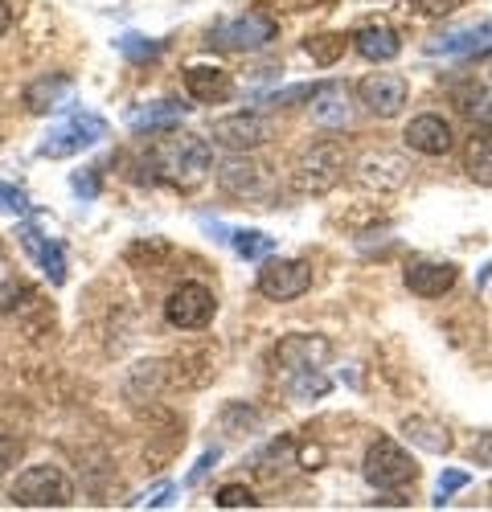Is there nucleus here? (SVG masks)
<instances>
[{"label": "nucleus", "mask_w": 492, "mask_h": 512, "mask_svg": "<svg viewBox=\"0 0 492 512\" xmlns=\"http://www.w3.org/2000/svg\"><path fill=\"white\" fill-rule=\"evenodd\" d=\"M9 500L17 508H70L74 504V484L66 480L62 467L54 463H37L13 480Z\"/></svg>", "instance_id": "1"}, {"label": "nucleus", "mask_w": 492, "mask_h": 512, "mask_svg": "<svg viewBox=\"0 0 492 512\" xmlns=\"http://www.w3.org/2000/svg\"><path fill=\"white\" fill-rule=\"evenodd\" d=\"M210 164H214V152H210V140H201V136H173V140H164V148L156 152V168L164 177H169L173 185L181 189H193L205 181V173H210Z\"/></svg>", "instance_id": "2"}, {"label": "nucleus", "mask_w": 492, "mask_h": 512, "mask_svg": "<svg viewBox=\"0 0 492 512\" xmlns=\"http://www.w3.org/2000/svg\"><path fill=\"white\" fill-rule=\"evenodd\" d=\"M361 476H365L369 488H378V492H402V488H410L419 480V467L394 439H378V443H369V451H365Z\"/></svg>", "instance_id": "3"}, {"label": "nucleus", "mask_w": 492, "mask_h": 512, "mask_svg": "<svg viewBox=\"0 0 492 512\" xmlns=\"http://www.w3.org/2000/svg\"><path fill=\"white\" fill-rule=\"evenodd\" d=\"M107 136V123L91 111H74L70 119H62L54 132L37 144V156H46V160H66V156H78V152H87L95 148L99 140Z\"/></svg>", "instance_id": "4"}, {"label": "nucleus", "mask_w": 492, "mask_h": 512, "mask_svg": "<svg viewBox=\"0 0 492 512\" xmlns=\"http://www.w3.org/2000/svg\"><path fill=\"white\" fill-rule=\"evenodd\" d=\"M279 33V25L263 13H242V17H230L222 25H214L205 33V46L210 50H230V54H246V50H263L271 46Z\"/></svg>", "instance_id": "5"}, {"label": "nucleus", "mask_w": 492, "mask_h": 512, "mask_svg": "<svg viewBox=\"0 0 492 512\" xmlns=\"http://www.w3.org/2000/svg\"><path fill=\"white\" fill-rule=\"evenodd\" d=\"M341 177H345V152H341L337 144H320V148L304 152V156L296 160V168H292V185H296V193H304V197L328 193Z\"/></svg>", "instance_id": "6"}, {"label": "nucleus", "mask_w": 492, "mask_h": 512, "mask_svg": "<svg viewBox=\"0 0 492 512\" xmlns=\"http://www.w3.org/2000/svg\"><path fill=\"white\" fill-rule=\"evenodd\" d=\"M218 185H222L230 197H238V201H271V197H275V177L267 173L263 164L246 160V152H234L230 160H222Z\"/></svg>", "instance_id": "7"}, {"label": "nucleus", "mask_w": 492, "mask_h": 512, "mask_svg": "<svg viewBox=\"0 0 492 512\" xmlns=\"http://www.w3.org/2000/svg\"><path fill=\"white\" fill-rule=\"evenodd\" d=\"M214 312H218V300L205 283H181L169 300H164V320H169L173 328H181V332L205 328L214 320Z\"/></svg>", "instance_id": "8"}, {"label": "nucleus", "mask_w": 492, "mask_h": 512, "mask_svg": "<svg viewBox=\"0 0 492 512\" xmlns=\"http://www.w3.org/2000/svg\"><path fill=\"white\" fill-rule=\"evenodd\" d=\"M308 287H312V267L304 259H271L259 271V295H267L275 304L300 300V295H308Z\"/></svg>", "instance_id": "9"}, {"label": "nucleus", "mask_w": 492, "mask_h": 512, "mask_svg": "<svg viewBox=\"0 0 492 512\" xmlns=\"http://www.w3.org/2000/svg\"><path fill=\"white\" fill-rule=\"evenodd\" d=\"M214 144L226 148V152H255L271 140V123L255 111H238V115H226L214 123Z\"/></svg>", "instance_id": "10"}, {"label": "nucleus", "mask_w": 492, "mask_h": 512, "mask_svg": "<svg viewBox=\"0 0 492 512\" xmlns=\"http://www.w3.org/2000/svg\"><path fill=\"white\" fill-rule=\"evenodd\" d=\"M357 99L369 115H378V119H394L406 99H410V82L402 74H369L361 87H357Z\"/></svg>", "instance_id": "11"}, {"label": "nucleus", "mask_w": 492, "mask_h": 512, "mask_svg": "<svg viewBox=\"0 0 492 512\" xmlns=\"http://www.w3.org/2000/svg\"><path fill=\"white\" fill-rule=\"evenodd\" d=\"M308 115L316 127H349L357 115L353 91L345 82H320V87H312V95H308Z\"/></svg>", "instance_id": "12"}, {"label": "nucleus", "mask_w": 492, "mask_h": 512, "mask_svg": "<svg viewBox=\"0 0 492 512\" xmlns=\"http://www.w3.org/2000/svg\"><path fill=\"white\" fill-rule=\"evenodd\" d=\"M402 140H406L410 152H419V156H447L451 148H456L451 123L443 115H415V119L406 123Z\"/></svg>", "instance_id": "13"}, {"label": "nucleus", "mask_w": 492, "mask_h": 512, "mask_svg": "<svg viewBox=\"0 0 492 512\" xmlns=\"http://www.w3.org/2000/svg\"><path fill=\"white\" fill-rule=\"evenodd\" d=\"M333 357V345L324 336H308V332H296V336H283L279 349H275V361L283 365V373H296V369H312V365H324Z\"/></svg>", "instance_id": "14"}, {"label": "nucleus", "mask_w": 492, "mask_h": 512, "mask_svg": "<svg viewBox=\"0 0 492 512\" xmlns=\"http://www.w3.org/2000/svg\"><path fill=\"white\" fill-rule=\"evenodd\" d=\"M492 50V25H472V29H456L427 41L431 58H480Z\"/></svg>", "instance_id": "15"}, {"label": "nucleus", "mask_w": 492, "mask_h": 512, "mask_svg": "<svg viewBox=\"0 0 492 512\" xmlns=\"http://www.w3.org/2000/svg\"><path fill=\"white\" fill-rule=\"evenodd\" d=\"M406 287L423 295V300H439V295H447L451 287H456L460 279V267L456 263H435V259H419V263H410L406 267Z\"/></svg>", "instance_id": "16"}, {"label": "nucleus", "mask_w": 492, "mask_h": 512, "mask_svg": "<svg viewBox=\"0 0 492 512\" xmlns=\"http://www.w3.org/2000/svg\"><path fill=\"white\" fill-rule=\"evenodd\" d=\"M21 246L29 250V259L41 267V275H46L54 287L66 283V254H62V246H58L50 234H41L33 222H25V226H21Z\"/></svg>", "instance_id": "17"}, {"label": "nucleus", "mask_w": 492, "mask_h": 512, "mask_svg": "<svg viewBox=\"0 0 492 512\" xmlns=\"http://www.w3.org/2000/svg\"><path fill=\"white\" fill-rule=\"evenodd\" d=\"M74 95V78L70 74H46V78H33L25 87V107L33 115H50V111H62Z\"/></svg>", "instance_id": "18"}, {"label": "nucleus", "mask_w": 492, "mask_h": 512, "mask_svg": "<svg viewBox=\"0 0 492 512\" xmlns=\"http://www.w3.org/2000/svg\"><path fill=\"white\" fill-rule=\"evenodd\" d=\"M185 91H189V99L214 107V103H226L234 95V78L218 66H189L185 70Z\"/></svg>", "instance_id": "19"}, {"label": "nucleus", "mask_w": 492, "mask_h": 512, "mask_svg": "<svg viewBox=\"0 0 492 512\" xmlns=\"http://www.w3.org/2000/svg\"><path fill=\"white\" fill-rule=\"evenodd\" d=\"M353 50L365 58V62H394L402 54V37L390 29V25H365L353 33Z\"/></svg>", "instance_id": "20"}, {"label": "nucleus", "mask_w": 492, "mask_h": 512, "mask_svg": "<svg viewBox=\"0 0 492 512\" xmlns=\"http://www.w3.org/2000/svg\"><path fill=\"white\" fill-rule=\"evenodd\" d=\"M451 107H456L472 127L492 132V87H480V82H460V87H451Z\"/></svg>", "instance_id": "21"}, {"label": "nucleus", "mask_w": 492, "mask_h": 512, "mask_svg": "<svg viewBox=\"0 0 492 512\" xmlns=\"http://www.w3.org/2000/svg\"><path fill=\"white\" fill-rule=\"evenodd\" d=\"M181 115H185V107L181 103H144V107H132L128 111V127L132 132H140V136H156V132H173V127L181 123Z\"/></svg>", "instance_id": "22"}, {"label": "nucleus", "mask_w": 492, "mask_h": 512, "mask_svg": "<svg viewBox=\"0 0 492 512\" xmlns=\"http://www.w3.org/2000/svg\"><path fill=\"white\" fill-rule=\"evenodd\" d=\"M205 230H218L222 242H230V250L246 263H259L275 250V238L263 234V230H230V226H218V222H205Z\"/></svg>", "instance_id": "23"}, {"label": "nucleus", "mask_w": 492, "mask_h": 512, "mask_svg": "<svg viewBox=\"0 0 492 512\" xmlns=\"http://www.w3.org/2000/svg\"><path fill=\"white\" fill-rule=\"evenodd\" d=\"M402 435L415 443L419 451H431V455H447L451 451V431L443 422H435V418H406Z\"/></svg>", "instance_id": "24"}, {"label": "nucleus", "mask_w": 492, "mask_h": 512, "mask_svg": "<svg viewBox=\"0 0 492 512\" xmlns=\"http://www.w3.org/2000/svg\"><path fill=\"white\" fill-rule=\"evenodd\" d=\"M464 173L476 185H488L492 189V132H484V127H476L468 148H464Z\"/></svg>", "instance_id": "25"}, {"label": "nucleus", "mask_w": 492, "mask_h": 512, "mask_svg": "<svg viewBox=\"0 0 492 512\" xmlns=\"http://www.w3.org/2000/svg\"><path fill=\"white\" fill-rule=\"evenodd\" d=\"M328 390H333V377H328L320 365L287 373V394H292L296 402H312V398H324Z\"/></svg>", "instance_id": "26"}, {"label": "nucleus", "mask_w": 492, "mask_h": 512, "mask_svg": "<svg viewBox=\"0 0 492 512\" xmlns=\"http://www.w3.org/2000/svg\"><path fill=\"white\" fill-rule=\"evenodd\" d=\"M115 50L132 62H148V58H160L164 54V41H152V37H140V33H123L115 41Z\"/></svg>", "instance_id": "27"}, {"label": "nucleus", "mask_w": 492, "mask_h": 512, "mask_svg": "<svg viewBox=\"0 0 492 512\" xmlns=\"http://www.w3.org/2000/svg\"><path fill=\"white\" fill-rule=\"evenodd\" d=\"M308 58L316 62V66H333L341 54H345V37H337V33H324V37H308Z\"/></svg>", "instance_id": "28"}, {"label": "nucleus", "mask_w": 492, "mask_h": 512, "mask_svg": "<svg viewBox=\"0 0 492 512\" xmlns=\"http://www.w3.org/2000/svg\"><path fill=\"white\" fill-rule=\"evenodd\" d=\"M468 484H472V476L464 472V467H451V472H443V476H439V484H435V504L443 508L451 496H456L460 488H468Z\"/></svg>", "instance_id": "29"}, {"label": "nucleus", "mask_w": 492, "mask_h": 512, "mask_svg": "<svg viewBox=\"0 0 492 512\" xmlns=\"http://www.w3.org/2000/svg\"><path fill=\"white\" fill-rule=\"evenodd\" d=\"M218 508H259V500H255V492H251V488H242V484H226V488L218 492Z\"/></svg>", "instance_id": "30"}, {"label": "nucleus", "mask_w": 492, "mask_h": 512, "mask_svg": "<svg viewBox=\"0 0 492 512\" xmlns=\"http://www.w3.org/2000/svg\"><path fill=\"white\" fill-rule=\"evenodd\" d=\"M464 5V0H410V9H415L419 17H451Z\"/></svg>", "instance_id": "31"}, {"label": "nucleus", "mask_w": 492, "mask_h": 512, "mask_svg": "<svg viewBox=\"0 0 492 512\" xmlns=\"http://www.w3.org/2000/svg\"><path fill=\"white\" fill-rule=\"evenodd\" d=\"M0 213H17V218H21V213H29V197L17 185L0 181Z\"/></svg>", "instance_id": "32"}, {"label": "nucleus", "mask_w": 492, "mask_h": 512, "mask_svg": "<svg viewBox=\"0 0 492 512\" xmlns=\"http://www.w3.org/2000/svg\"><path fill=\"white\" fill-rule=\"evenodd\" d=\"M21 439H13V435H0V476H5L9 472V467L21 459Z\"/></svg>", "instance_id": "33"}, {"label": "nucleus", "mask_w": 492, "mask_h": 512, "mask_svg": "<svg viewBox=\"0 0 492 512\" xmlns=\"http://www.w3.org/2000/svg\"><path fill=\"white\" fill-rule=\"evenodd\" d=\"M218 459H222V451H218V447H214V451H205V455L197 459V467H193V472H189V480H185V484H189V488H197V484H201L205 476H210V472H214V463H218Z\"/></svg>", "instance_id": "34"}, {"label": "nucleus", "mask_w": 492, "mask_h": 512, "mask_svg": "<svg viewBox=\"0 0 492 512\" xmlns=\"http://www.w3.org/2000/svg\"><path fill=\"white\" fill-rule=\"evenodd\" d=\"M70 189L82 193V197H95L99 193V168H87V173H74L70 177Z\"/></svg>", "instance_id": "35"}, {"label": "nucleus", "mask_w": 492, "mask_h": 512, "mask_svg": "<svg viewBox=\"0 0 492 512\" xmlns=\"http://www.w3.org/2000/svg\"><path fill=\"white\" fill-rule=\"evenodd\" d=\"M169 496H173V484H156L152 492H144L140 500H132L136 508H164V504H169Z\"/></svg>", "instance_id": "36"}, {"label": "nucleus", "mask_w": 492, "mask_h": 512, "mask_svg": "<svg viewBox=\"0 0 492 512\" xmlns=\"http://www.w3.org/2000/svg\"><path fill=\"white\" fill-rule=\"evenodd\" d=\"M300 463L304 467H320L324 463V451L320 447H300Z\"/></svg>", "instance_id": "37"}, {"label": "nucleus", "mask_w": 492, "mask_h": 512, "mask_svg": "<svg viewBox=\"0 0 492 512\" xmlns=\"http://www.w3.org/2000/svg\"><path fill=\"white\" fill-rule=\"evenodd\" d=\"M13 29V9H9V0H0V37H5Z\"/></svg>", "instance_id": "38"}, {"label": "nucleus", "mask_w": 492, "mask_h": 512, "mask_svg": "<svg viewBox=\"0 0 492 512\" xmlns=\"http://www.w3.org/2000/svg\"><path fill=\"white\" fill-rule=\"evenodd\" d=\"M488 279H492V263H488V267L476 275V287H488Z\"/></svg>", "instance_id": "39"}, {"label": "nucleus", "mask_w": 492, "mask_h": 512, "mask_svg": "<svg viewBox=\"0 0 492 512\" xmlns=\"http://www.w3.org/2000/svg\"><path fill=\"white\" fill-rule=\"evenodd\" d=\"M480 459H492V435L484 439V447H480Z\"/></svg>", "instance_id": "40"}]
</instances>
